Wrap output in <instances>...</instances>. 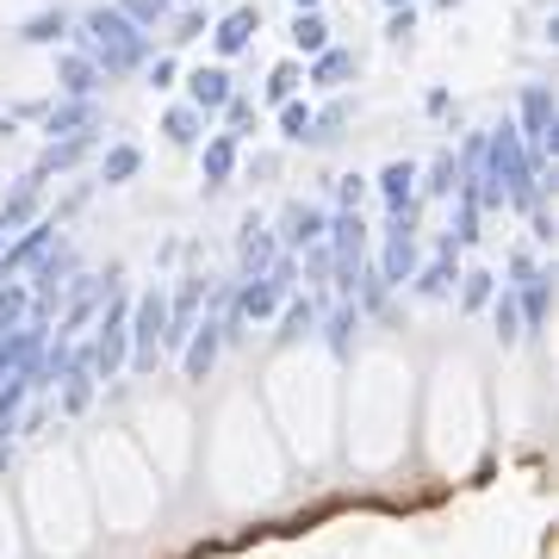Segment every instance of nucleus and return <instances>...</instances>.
I'll list each match as a JSON object with an SVG mask.
<instances>
[{"label": "nucleus", "instance_id": "1", "mask_svg": "<svg viewBox=\"0 0 559 559\" xmlns=\"http://www.w3.org/2000/svg\"><path fill=\"white\" fill-rule=\"evenodd\" d=\"M193 94H200V106H218L224 94H230V81H224L218 69H200V75H193Z\"/></svg>", "mask_w": 559, "mask_h": 559}, {"label": "nucleus", "instance_id": "2", "mask_svg": "<svg viewBox=\"0 0 559 559\" xmlns=\"http://www.w3.org/2000/svg\"><path fill=\"white\" fill-rule=\"evenodd\" d=\"M249 32H255V13H237V20H224V32H218V44L224 50H237L242 38H249Z\"/></svg>", "mask_w": 559, "mask_h": 559}, {"label": "nucleus", "instance_id": "3", "mask_svg": "<svg viewBox=\"0 0 559 559\" xmlns=\"http://www.w3.org/2000/svg\"><path fill=\"white\" fill-rule=\"evenodd\" d=\"M323 44V20H299V50H318Z\"/></svg>", "mask_w": 559, "mask_h": 559}, {"label": "nucleus", "instance_id": "4", "mask_svg": "<svg viewBox=\"0 0 559 559\" xmlns=\"http://www.w3.org/2000/svg\"><path fill=\"white\" fill-rule=\"evenodd\" d=\"M230 168V143H212V156H205V175H224Z\"/></svg>", "mask_w": 559, "mask_h": 559}, {"label": "nucleus", "instance_id": "5", "mask_svg": "<svg viewBox=\"0 0 559 559\" xmlns=\"http://www.w3.org/2000/svg\"><path fill=\"white\" fill-rule=\"evenodd\" d=\"M131 168H138V156H131V150H119V156L106 162V175H112V180H124V175H131Z\"/></svg>", "mask_w": 559, "mask_h": 559}, {"label": "nucleus", "instance_id": "6", "mask_svg": "<svg viewBox=\"0 0 559 559\" xmlns=\"http://www.w3.org/2000/svg\"><path fill=\"white\" fill-rule=\"evenodd\" d=\"M299 7H318V0H299Z\"/></svg>", "mask_w": 559, "mask_h": 559}]
</instances>
